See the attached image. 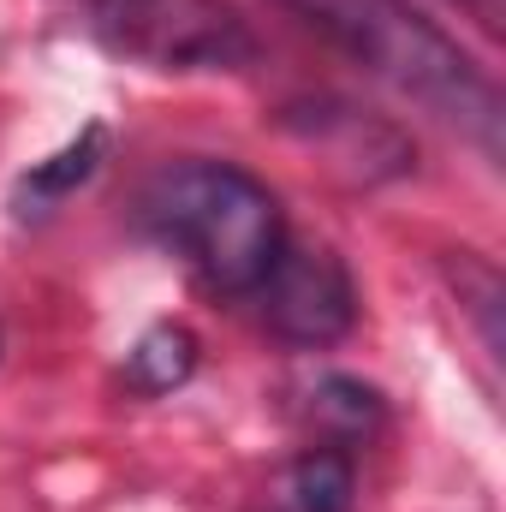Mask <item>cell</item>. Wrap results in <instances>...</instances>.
Wrapping results in <instances>:
<instances>
[{"label": "cell", "mask_w": 506, "mask_h": 512, "mask_svg": "<svg viewBox=\"0 0 506 512\" xmlns=\"http://www.w3.org/2000/svg\"><path fill=\"white\" fill-rule=\"evenodd\" d=\"M310 30H322L340 54H352L364 72L393 84L399 96L423 102L447 126L471 131L489 155H501V90L495 78L447 36L435 30L411 0H280Z\"/></svg>", "instance_id": "cell-1"}, {"label": "cell", "mask_w": 506, "mask_h": 512, "mask_svg": "<svg viewBox=\"0 0 506 512\" xmlns=\"http://www.w3.org/2000/svg\"><path fill=\"white\" fill-rule=\"evenodd\" d=\"M149 227L197 268L209 292L251 298L286 245L274 191L233 161H179L143 191Z\"/></svg>", "instance_id": "cell-2"}, {"label": "cell", "mask_w": 506, "mask_h": 512, "mask_svg": "<svg viewBox=\"0 0 506 512\" xmlns=\"http://www.w3.org/2000/svg\"><path fill=\"white\" fill-rule=\"evenodd\" d=\"M90 36L149 72H245L262 42L233 0H84Z\"/></svg>", "instance_id": "cell-3"}, {"label": "cell", "mask_w": 506, "mask_h": 512, "mask_svg": "<svg viewBox=\"0 0 506 512\" xmlns=\"http://www.w3.org/2000/svg\"><path fill=\"white\" fill-rule=\"evenodd\" d=\"M251 298H262V322L286 346H334L358 322L352 268L328 245H292L286 239L280 256H274V268L262 274V286H256Z\"/></svg>", "instance_id": "cell-4"}, {"label": "cell", "mask_w": 506, "mask_h": 512, "mask_svg": "<svg viewBox=\"0 0 506 512\" xmlns=\"http://www.w3.org/2000/svg\"><path fill=\"white\" fill-rule=\"evenodd\" d=\"M191 370H197V334L179 328V322L149 328L126 358V382L137 393H173V387L191 382Z\"/></svg>", "instance_id": "cell-5"}, {"label": "cell", "mask_w": 506, "mask_h": 512, "mask_svg": "<svg viewBox=\"0 0 506 512\" xmlns=\"http://www.w3.org/2000/svg\"><path fill=\"white\" fill-rule=\"evenodd\" d=\"M102 143H108V131L90 120V126L78 131V137L60 149V155H48V161H42V167H36L24 185H18V203H24L18 215H30V203H36V209H48V203H60L66 191H78V185L96 173V161H102Z\"/></svg>", "instance_id": "cell-6"}, {"label": "cell", "mask_w": 506, "mask_h": 512, "mask_svg": "<svg viewBox=\"0 0 506 512\" xmlns=\"http://www.w3.org/2000/svg\"><path fill=\"white\" fill-rule=\"evenodd\" d=\"M352 495H358V477H352V459L340 447H316L292 465L298 512H352Z\"/></svg>", "instance_id": "cell-7"}, {"label": "cell", "mask_w": 506, "mask_h": 512, "mask_svg": "<svg viewBox=\"0 0 506 512\" xmlns=\"http://www.w3.org/2000/svg\"><path fill=\"white\" fill-rule=\"evenodd\" d=\"M316 423L328 435H340V441H358V435H370L381 423V393L352 382V376H328L316 387Z\"/></svg>", "instance_id": "cell-8"}, {"label": "cell", "mask_w": 506, "mask_h": 512, "mask_svg": "<svg viewBox=\"0 0 506 512\" xmlns=\"http://www.w3.org/2000/svg\"><path fill=\"white\" fill-rule=\"evenodd\" d=\"M447 6H459L465 18H477V24H483L489 36L501 30V12H506V0H447Z\"/></svg>", "instance_id": "cell-9"}]
</instances>
